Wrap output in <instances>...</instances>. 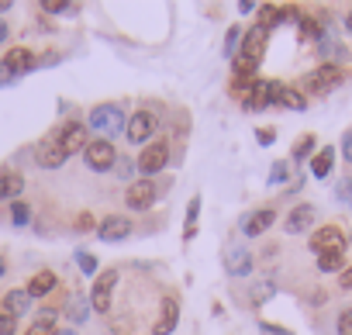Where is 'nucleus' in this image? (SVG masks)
I'll list each match as a JSON object with an SVG mask.
<instances>
[{
  "label": "nucleus",
  "instance_id": "obj_1",
  "mask_svg": "<svg viewBox=\"0 0 352 335\" xmlns=\"http://www.w3.org/2000/svg\"><path fill=\"white\" fill-rule=\"evenodd\" d=\"M266 42H270V28H263V25H252V28L242 35V52L235 56V73H239V80H252V73H256L259 63H263Z\"/></svg>",
  "mask_w": 352,
  "mask_h": 335
},
{
  "label": "nucleus",
  "instance_id": "obj_2",
  "mask_svg": "<svg viewBox=\"0 0 352 335\" xmlns=\"http://www.w3.org/2000/svg\"><path fill=\"white\" fill-rule=\"evenodd\" d=\"M87 128L97 131V138L114 142L118 135L128 131V118H124V111H121L118 104H97V107H90V114H87Z\"/></svg>",
  "mask_w": 352,
  "mask_h": 335
},
{
  "label": "nucleus",
  "instance_id": "obj_3",
  "mask_svg": "<svg viewBox=\"0 0 352 335\" xmlns=\"http://www.w3.org/2000/svg\"><path fill=\"white\" fill-rule=\"evenodd\" d=\"M49 138H52L66 155H76V152H83V149L90 145V128H87L83 121H63Z\"/></svg>",
  "mask_w": 352,
  "mask_h": 335
},
{
  "label": "nucleus",
  "instance_id": "obj_4",
  "mask_svg": "<svg viewBox=\"0 0 352 335\" xmlns=\"http://www.w3.org/2000/svg\"><path fill=\"white\" fill-rule=\"evenodd\" d=\"M169 155H173V149H169V142H166V138L148 142V145H145V152L135 159V162H138L142 180H152L155 173H162V170H166V162H169Z\"/></svg>",
  "mask_w": 352,
  "mask_h": 335
},
{
  "label": "nucleus",
  "instance_id": "obj_5",
  "mask_svg": "<svg viewBox=\"0 0 352 335\" xmlns=\"http://www.w3.org/2000/svg\"><path fill=\"white\" fill-rule=\"evenodd\" d=\"M155 131H159V114H155L152 107H142V111H135V114H131L124 138H128L131 145H145V142H152V138H155Z\"/></svg>",
  "mask_w": 352,
  "mask_h": 335
},
{
  "label": "nucleus",
  "instance_id": "obj_6",
  "mask_svg": "<svg viewBox=\"0 0 352 335\" xmlns=\"http://www.w3.org/2000/svg\"><path fill=\"white\" fill-rule=\"evenodd\" d=\"M338 83H342V69H338L335 63H324V66H318V69H311V73L304 76V90H307L311 97H324V94H331Z\"/></svg>",
  "mask_w": 352,
  "mask_h": 335
},
{
  "label": "nucleus",
  "instance_id": "obj_7",
  "mask_svg": "<svg viewBox=\"0 0 352 335\" xmlns=\"http://www.w3.org/2000/svg\"><path fill=\"white\" fill-rule=\"evenodd\" d=\"M83 159H87V166L94 173H107V170H114V162H118V149L107 138H90V145L83 149Z\"/></svg>",
  "mask_w": 352,
  "mask_h": 335
},
{
  "label": "nucleus",
  "instance_id": "obj_8",
  "mask_svg": "<svg viewBox=\"0 0 352 335\" xmlns=\"http://www.w3.org/2000/svg\"><path fill=\"white\" fill-rule=\"evenodd\" d=\"M155 197H159V187L152 180H131L128 191H124V208L142 215V211H148L155 204Z\"/></svg>",
  "mask_w": 352,
  "mask_h": 335
},
{
  "label": "nucleus",
  "instance_id": "obj_9",
  "mask_svg": "<svg viewBox=\"0 0 352 335\" xmlns=\"http://www.w3.org/2000/svg\"><path fill=\"white\" fill-rule=\"evenodd\" d=\"M176 325H180V301H176L173 294H166L162 304H159V314L152 321V335H173Z\"/></svg>",
  "mask_w": 352,
  "mask_h": 335
},
{
  "label": "nucleus",
  "instance_id": "obj_10",
  "mask_svg": "<svg viewBox=\"0 0 352 335\" xmlns=\"http://www.w3.org/2000/svg\"><path fill=\"white\" fill-rule=\"evenodd\" d=\"M307 246L321 256V252H342L345 249V235L338 225H324V228H314V235L307 239Z\"/></svg>",
  "mask_w": 352,
  "mask_h": 335
},
{
  "label": "nucleus",
  "instance_id": "obj_11",
  "mask_svg": "<svg viewBox=\"0 0 352 335\" xmlns=\"http://www.w3.org/2000/svg\"><path fill=\"white\" fill-rule=\"evenodd\" d=\"M114 287H118V270H104V277H97L94 290H90V307L94 311H111V297H114Z\"/></svg>",
  "mask_w": 352,
  "mask_h": 335
},
{
  "label": "nucleus",
  "instance_id": "obj_12",
  "mask_svg": "<svg viewBox=\"0 0 352 335\" xmlns=\"http://www.w3.org/2000/svg\"><path fill=\"white\" fill-rule=\"evenodd\" d=\"M131 232H135V225H131L128 215H107V218L97 225V235H100L104 242H124V239H131Z\"/></svg>",
  "mask_w": 352,
  "mask_h": 335
},
{
  "label": "nucleus",
  "instance_id": "obj_13",
  "mask_svg": "<svg viewBox=\"0 0 352 335\" xmlns=\"http://www.w3.org/2000/svg\"><path fill=\"white\" fill-rule=\"evenodd\" d=\"M273 221H276V211L273 208H256L252 215L242 218V235L245 239H259V235H266L273 228Z\"/></svg>",
  "mask_w": 352,
  "mask_h": 335
},
{
  "label": "nucleus",
  "instance_id": "obj_14",
  "mask_svg": "<svg viewBox=\"0 0 352 335\" xmlns=\"http://www.w3.org/2000/svg\"><path fill=\"white\" fill-rule=\"evenodd\" d=\"M225 273L228 277H249L252 273V252L242 249L239 242L225 249Z\"/></svg>",
  "mask_w": 352,
  "mask_h": 335
},
{
  "label": "nucleus",
  "instance_id": "obj_15",
  "mask_svg": "<svg viewBox=\"0 0 352 335\" xmlns=\"http://www.w3.org/2000/svg\"><path fill=\"white\" fill-rule=\"evenodd\" d=\"M66 159H69V155H66L52 138H42V142L35 145V166H42V170H59Z\"/></svg>",
  "mask_w": 352,
  "mask_h": 335
},
{
  "label": "nucleus",
  "instance_id": "obj_16",
  "mask_svg": "<svg viewBox=\"0 0 352 335\" xmlns=\"http://www.w3.org/2000/svg\"><path fill=\"white\" fill-rule=\"evenodd\" d=\"M25 191V177L18 170H8V166H0V201H18Z\"/></svg>",
  "mask_w": 352,
  "mask_h": 335
},
{
  "label": "nucleus",
  "instance_id": "obj_17",
  "mask_svg": "<svg viewBox=\"0 0 352 335\" xmlns=\"http://www.w3.org/2000/svg\"><path fill=\"white\" fill-rule=\"evenodd\" d=\"M4 66H8L14 76L32 73V69H35V52H32V49H25V45H18V49H11V52L4 56Z\"/></svg>",
  "mask_w": 352,
  "mask_h": 335
},
{
  "label": "nucleus",
  "instance_id": "obj_18",
  "mask_svg": "<svg viewBox=\"0 0 352 335\" xmlns=\"http://www.w3.org/2000/svg\"><path fill=\"white\" fill-rule=\"evenodd\" d=\"M63 314H66V321H76V325H83V321L90 318V297H87V294H80V290H73V294L66 297V307H63Z\"/></svg>",
  "mask_w": 352,
  "mask_h": 335
},
{
  "label": "nucleus",
  "instance_id": "obj_19",
  "mask_svg": "<svg viewBox=\"0 0 352 335\" xmlns=\"http://www.w3.org/2000/svg\"><path fill=\"white\" fill-rule=\"evenodd\" d=\"M314 215H318V211H314V204H297V208L287 215L283 228H287L290 235H294V232H307V228H311V221H314Z\"/></svg>",
  "mask_w": 352,
  "mask_h": 335
},
{
  "label": "nucleus",
  "instance_id": "obj_20",
  "mask_svg": "<svg viewBox=\"0 0 352 335\" xmlns=\"http://www.w3.org/2000/svg\"><path fill=\"white\" fill-rule=\"evenodd\" d=\"M56 283H59V280H56V273H52V270H38V273L28 280V287H25V290H28V297L35 301V297H49V294L56 290Z\"/></svg>",
  "mask_w": 352,
  "mask_h": 335
},
{
  "label": "nucleus",
  "instance_id": "obj_21",
  "mask_svg": "<svg viewBox=\"0 0 352 335\" xmlns=\"http://www.w3.org/2000/svg\"><path fill=\"white\" fill-rule=\"evenodd\" d=\"M28 307H32V297H28V290H8V294H4V301H0V311H4V314H11V318H21Z\"/></svg>",
  "mask_w": 352,
  "mask_h": 335
},
{
  "label": "nucleus",
  "instance_id": "obj_22",
  "mask_svg": "<svg viewBox=\"0 0 352 335\" xmlns=\"http://www.w3.org/2000/svg\"><path fill=\"white\" fill-rule=\"evenodd\" d=\"M331 166H335V149L324 145V149H318V152L311 155V177H318V180L331 177Z\"/></svg>",
  "mask_w": 352,
  "mask_h": 335
},
{
  "label": "nucleus",
  "instance_id": "obj_23",
  "mask_svg": "<svg viewBox=\"0 0 352 335\" xmlns=\"http://www.w3.org/2000/svg\"><path fill=\"white\" fill-rule=\"evenodd\" d=\"M249 111H259V107H270V83H263V80H252V87H249V94H245V100H242Z\"/></svg>",
  "mask_w": 352,
  "mask_h": 335
},
{
  "label": "nucleus",
  "instance_id": "obj_24",
  "mask_svg": "<svg viewBox=\"0 0 352 335\" xmlns=\"http://www.w3.org/2000/svg\"><path fill=\"white\" fill-rule=\"evenodd\" d=\"M273 294H276V283H273V280H256V283L249 287V304L259 307V304H266Z\"/></svg>",
  "mask_w": 352,
  "mask_h": 335
},
{
  "label": "nucleus",
  "instance_id": "obj_25",
  "mask_svg": "<svg viewBox=\"0 0 352 335\" xmlns=\"http://www.w3.org/2000/svg\"><path fill=\"white\" fill-rule=\"evenodd\" d=\"M25 335H56V311H52V307L38 311L35 325H32V328H28Z\"/></svg>",
  "mask_w": 352,
  "mask_h": 335
},
{
  "label": "nucleus",
  "instance_id": "obj_26",
  "mask_svg": "<svg viewBox=\"0 0 352 335\" xmlns=\"http://www.w3.org/2000/svg\"><path fill=\"white\" fill-rule=\"evenodd\" d=\"M349 263H345V252H321L318 256V273H342Z\"/></svg>",
  "mask_w": 352,
  "mask_h": 335
},
{
  "label": "nucleus",
  "instance_id": "obj_27",
  "mask_svg": "<svg viewBox=\"0 0 352 335\" xmlns=\"http://www.w3.org/2000/svg\"><path fill=\"white\" fill-rule=\"evenodd\" d=\"M311 152H318V138H314V135H300V138L294 142V149H290L294 162H300V159H311Z\"/></svg>",
  "mask_w": 352,
  "mask_h": 335
},
{
  "label": "nucleus",
  "instance_id": "obj_28",
  "mask_svg": "<svg viewBox=\"0 0 352 335\" xmlns=\"http://www.w3.org/2000/svg\"><path fill=\"white\" fill-rule=\"evenodd\" d=\"M197 218H201V197H190V208H187V225H184V239H187V242L197 235Z\"/></svg>",
  "mask_w": 352,
  "mask_h": 335
},
{
  "label": "nucleus",
  "instance_id": "obj_29",
  "mask_svg": "<svg viewBox=\"0 0 352 335\" xmlns=\"http://www.w3.org/2000/svg\"><path fill=\"white\" fill-rule=\"evenodd\" d=\"M300 35H304V39H318V42H321L324 25H321L318 18H311V14H300Z\"/></svg>",
  "mask_w": 352,
  "mask_h": 335
},
{
  "label": "nucleus",
  "instance_id": "obj_30",
  "mask_svg": "<svg viewBox=\"0 0 352 335\" xmlns=\"http://www.w3.org/2000/svg\"><path fill=\"white\" fill-rule=\"evenodd\" d=\"M135 170H138V162H131V155H118V162H114V173H118V180L131 184Z\"/></svg>",
  "mask_w": 352,
  "mask_h": 335
},
{
  "label": "nucleus",
  "instance_id": "obj_31",
  "mask_svg": "<svg viewBox=\"0 0 352 335\" xmlns=\"http://www.w3.org/2000/svg\"><path fill=\"white\" fill-rule=\"evenodd\" d=\"M259 14H263V21H259L263 28H276V25L283 21V14H287V11H283V8H270V4H266V8H259Z\"/></svg>",
  "mask_w": 352,
  "mask_h": 335
},
{
  "label": "nucleus",
  "instance_id": "obj_32",
  "mask_svg": "<svg viewBox=\"0 0 352 335\" xmlns=\"http://www.w3.org/2000/svg\"><path fill=\"white\" fill-rule=\"evenodd\" d=\"M335 335H352V304H345L335 318Z\"/></svg>",
  "mask_w": 352,
  "mask_h": 335
},
{
  "label": "nucleus",
  "instance_id": "obj_33",
  "mask_svg": "<svg viewBox=\"0 0 352 335\" xmlns=\"http://www.w3.org/2000/svg\"><path fill=\"white\" fill-rule=\"evenodd\" d=\"M239 42H242V28L235 25V28H228V35H225V56H228V59L239 56Z\"/></svg>",
  "mask_w": 352,
  "mask_h": 335
},
{
  "label": "nucleus",
  "instance_id": "obj_34",
  "mask_svg": "<svg viewBox=\"0 0 352 335\" xmlns=\"http://www.w3.org/2000/svg\"><path fill=\"white\" fill-rule=\"evenodd\" d=\"M76 263H80V270H83L87 277H94V273H97V266H100V263H97V256H94V252H87V249H76Z\"/></svg>",
  "mask_w": 352,
  "mask_h": 335
},
{
  "label": "nucleus",
  "instance_id": "obj_35",
  "mask_svg": "<svg viewBox=\"0 0 352 335\" xmlns=\"http://www.w3.org/2000/svg\"><path fill=\"white\" fill-rule=\"evenodd\" d=\"M42 11L45 14H76V4H66V0H45Z\"/></svg>",
  "mask_w": 352,
  "mask_h": 335
},
{
  "label": "nucleus",
  "instance_id": "obj_36",
  "mask_svg": "<svg viewBox=\"0 0 352 335\" xmlns=\"http://www.w3.org/2000/svg\"><path fill=\"white\" fill-rule=\"evenodd\" d=\"M11 221H14V225H28V221H32V208H28L25 201H14V204H11Z\"/></svg>",
  "mask_w": 352,
  "mask_h": 335
},
{
  "label": "nucleus",
  "instance_id": "obj_37",
  "mask_svg": "<svg viewBox=\"0 0 352 335\" xmlns=\"http://www.w3.org/2000/svg\"><path fill=\"white\" fill-rule=\"evenodd\" d=\"M280 104L290 107V111H304V107H307L304 94H297V90H283V100H280Z\"/></svg>",
  "mask_w": 352,
  "mask_h": 335
},
{
  "label": "nucleus",
  "instance_id": "obj_38",
  "mask_svg": "<svg viewBox=\"0 0 352 335\" xmlns=\"http://www.w3.org/2000/svg\"><path fill=\"white\" fill-rule=\"evenodd\" d=\"M290 177V166L287 162H273V170H270V184H287Z\"/></svg>",
  "mask_w": 352,
  "mask_h": 335
},
{
  "label": "nucleus",
  "instance_id": "obj_39",
  "mask_svg": "<svg viewBox=\"0 0 352 335\" xmlns=\"http://www.w3.org/2000/svg\"><path fill=\"white\" fill-rule=\"evenodd\" d=\"M14 332H18V318L0 311V335H14Z\"/></svg>",
  "mask_w": 352,
  "mask_h": 335
},
{
  "label": "nucleus",
  "instance_id": "obj_40",
  "mask_svg": "<svg viewBox=\"0 0 352 335\" xmlns=\"http://www.w3.org/2000/svg\"><path fill=\"white\" fill-rule=\"evenodd\" d=\"M342 201H349L352 204V177H345V180H338V191H335Z\"/></svg>",
  "mask_w": 352,
  "mask_h": 335
},
{
  "label": "nucleus",
  "instance_id": "obj_41",
  "mask_svg": "<svg viewBox=\"0 0 352 335\" xmlns=\"http://www.w3.org/2000/svg\"><path fill=\"white\" fill-rule=\"evenodd\" d=\"M256 142H259V145H273V142H276V131H273V128H259V131H256Z\"/></svg>",
  "mask_w": 352,
  "mask_h": 335
},
{
  "label": "nucleus",
  "instance_id": "obj_42",
  "mask_svg": "<svg viewBox=\"0 0 352 335\" xmlns=\"http://www.w3.org/2000/svg\"><path fill=\"white\" fill-rule=\"evenodd\" d=\"M342 159H345V162H352V128L342 135Z\"/></svg>",
  "mask_w": 352,
  "mask_h": 335
},
{
  "label": "nucleus",
  "instance_id": "obj_43",
  "mask_svg": "<svg viewBox=\"0 0 352 335\" xmlns=\"http://www.w3.org/2000/svg\"><path fill=\"white\" fill-rule=\"evenodd\" d=\"M338 287H342V290H352V266H345V270L338 273Z\"/></svg>",
  "mask_w": 352,
  "mask_h": 335
},
{
  "label": "nucleus",
  "instance_id": "obj_44",
  "mask_svg": "<svg viewBox=\"0 0 352 335\" xmlns=\"http://www.w3.org/2000/svg\"><path fill=\"white\" fill-rule=\"evenodd\" d=\"M11 80H14V73H11V69H8L4 63H0V87H8Z\"/></svg>",
  "mask_w": 352,
  "mask_h": 335
},
{
  "label": "nucleus",
  "instance_id": "obj_45",
  "mask_svg": "<svg viewBox=\"0 0 352 335\" xmlns=\"http://www.w3.org/2000/svg\"><path fill=\"white\" fill-rule=\"evenodd\" d=\"M76 228H80V232L94 228V218H90V215H80V218H76Z\"/></svg>",
  "mask_w": 352,
  "mask_h": 335
},
{
  "label": "nucleus",
  "instance_id": "obj_46",
  "mask_svg": "<svg viewBox=\"0 0 352 335\" xmlns=\"http://www.w3.org/2000/svg\"><path fill=\"white\" fill-rule=\"evenodd\" d=\"M259 328H263L266 335H287L283 328H276V325H270V321H259Z\"/></svg>",
  "mask_w": 352,
  "mask_h": 335
},
{
  "label": "nucleus",
  "instance_id": "obj_47",
  "mask_svg": "<svg viewBox=\"0 0 352 335\" xmlns=\"http://www.w3.org/2000/svg\"><path fill=\"white\" fill-rule=\"evenodd\" d=\"M8 35H11V28H8V21H4V18H0V45L8 42Z\"/></svg>",
  "mask_w": 352,
  "mask_h": 335
},
{
  "label": "nucleus",
  "instance_id": "obj_48",
  "mask_svg": "<svg viewBox=\"0 0 352 335\" xmlns=\"http://www.w3.org/2000/svg\"><path fill=\"white\" fill-rule=\"evenodd\" d=\"M11 11V0H0V14H8Z\"/></svg>",
  "mask_w": 352,
  "mask_h": 335
},
{
  "label": "nucleus",
  "instance_id": "obj_49",
  "mask_svg": "<svg viewBox=\"0 0 352 335\" xmlns=\"http://www.w3.org/2000/svg\"><path fill=\"white\" fill-rule=\"evenodd\" d=\"M345 32H352V8H349V14H345Z\"/></svg>",
  "mask_w": 352,
  "mask_h": 335
},
{
  "label": "nucleus",
  "instance_id": "obj_50",
  "mask_svg": "<svg viewBox=\"0 0 352 335\" xmlns=\"http://www.w3.org/2000/svg\"><path fill=\"white\" fill-rule=\"evenodd\" d=\"M4 273H8V259H4V256H0V277H4Z\"/></svg>",
  "mask_w": 352,
  "mask_h": 335
},
{
  "label": "nucleus",
  "instance_id": "obj_51",
  "mask_svg": "<svg viewBox=\"0 0 352 335\" xmlns=\"http://www.w3.org/2000/svg\"><path fill=\"white\" fill-rule=\"evenodd\" d=\"M56 335H80L76 328H63V332H56Z\"/></svg>",
  "mask_w": 352,
  "mask_h": 335
},
{
  "label": "nucleus",
  "instance_id": "obj_52",
  "mask_svg": "<svg viewBox=\"0 0 352 335\" xmlns=\"http://www.w3.org/2000/svg\"><path fill=\"white\" fill-rule=\"evenodd\" d=\"M349 242H352V235H349Z\"/></svg>",
  "mask_w": 352,
  "mask_h": 335
}]
</instances>
